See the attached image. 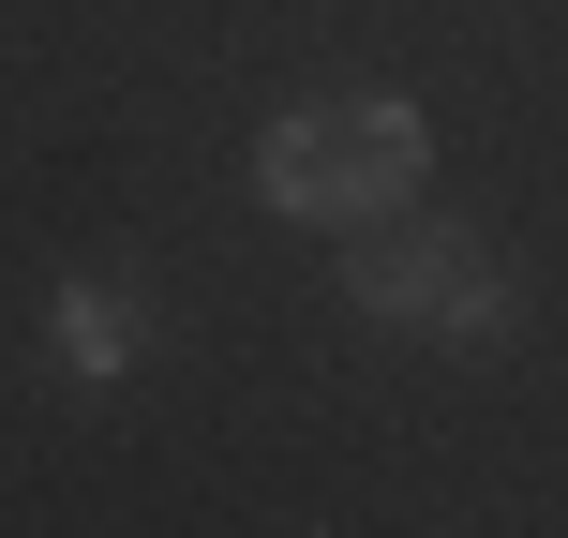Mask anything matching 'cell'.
<instances>
[{
    "instance_id": "obj_1",
    "label": "cell",
    "mask_w": 568,
    "mask_h": 538,
    "mask_svg": "<svg viewBox=\"0 0 568 538\" xmlns=\"http://www.w3.org/2000/svg\"><path fill=\"white\" fill-rule=\"evenodd\" d=\"M270 210H300V225H374V210L419 195V105H389V90H329V105H284L270 150H255Z\"/></svg>"
},
{
    "instance_id": "obj_2",
    "label": "cell",
    "mask_w": 568,
    "mask_h": 538,
    "mask_svg": "<svg viewBox=\"0 0 568 538\" xmlns=\"http://www.w3.org/2000/svg\"><path fill=\"white\" fill-rule=\"evenodd\" d=\"M359 314H389V329H449V344H509V284L464 225H419V240H374L359 270Z\"/></svg>"
},
{
    "instance_id": "obj_3",
    "label": "cell",
    "mask_w": 568,
    "mask_h": 538,
    "mask_svg": "<svg viewBox=\"0 0 568 538\" xmlns=\"http://www.w3.org/2000/svg\"><path fill=\"white\" fill-rule=\"evenodd\" d=\"M135 300H105V284H75V300H60V359H75V374H135Z\"/></svg>"
}]
</instances>
